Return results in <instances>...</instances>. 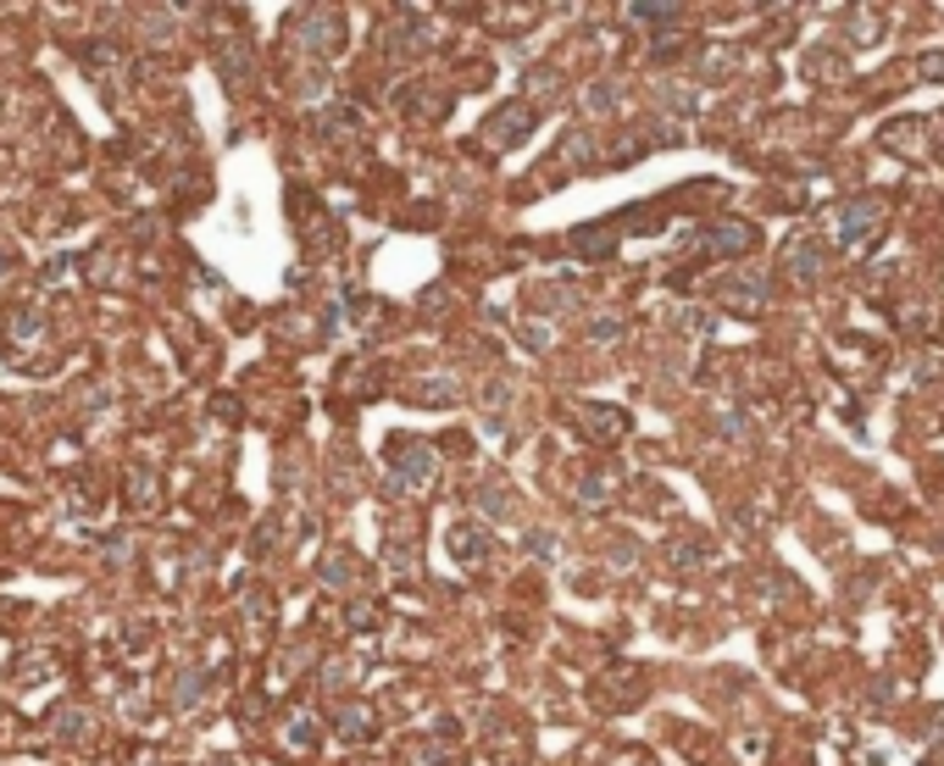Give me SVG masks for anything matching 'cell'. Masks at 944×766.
Returning a JSON list of instances; mask_svg holds the SVG:
<instances>
[{"instance_id": "14", "label": "cell", "mask_w": 944, "mask_h": 766, "mask_svg": "<svg viewBox=\"0 0 944 766\" xmlns=\"http://www.w3.org/2000/svg\"><path fill=\"white\" fill-rule=\"evenodd\" d=\"M429 44V34H422V23L411 17V23H395V34H390V51H422Z\"/></svg>"}, {"instance_id": "13", "label": "cell", "mask_w": 944, "mask_h": 766, "mask_svg": "<svg viewBox=\"0 0 944 766\" xmlns=\"http://www.w3.org/2000/svg\"><path fill=\"white\" fill-rule=\"evenodd\" d=\"M340 739H350V744L372 739V711H367V705H345V711H340Z\"/></svg>"}, {"instance_id": "16", "label": "cell", "mask_w": 944, "mask_h": 766, "mask_svg": "<svg viewBox=\"0 0 944 766\" xmlns=\"http://www.w3.org/2000/svg\"><path fill=\"white\" fill-rule=\"evenodd\" d=\"M195 700H201V673L189 666V673H178V694H173V705H178V711H189Z\"/></svg>"}, {"instance_id": "20", "label": "cell", "mask_w": 944, "mask_h": 766, "mask_svg": "<svg viewBox=\"0 0 944 766\" xmlns=\"http://www.w3.org/2000/svg\"><path fill=\"white\" fill-rule=\"evenodd\" d=\"M556 84H561V78H556L550 67H534V73H528V89H534V94H556Z\"/></svg>"}, {"instance_id": "18", "label": "cell", "mask_w": 944, "mask_h": 766, "mask_svg": "<svg viewBox=\"0 0 944 766\" xmlns=\"http://www.w3.org/2000/svg\"><path fill=\"white\" fill-rule=\"evenodd\" d=\"M628 17H634V23H678L673 7H628Z\"/></svg>"}, {"instance_id": "3", "label": "cell", "mask_w": 944, "mask_h": 766, "mask_svg": "<svg viewBox=\"0 0 944 766\" xmlns=\"http://www.w3.org/2000/svg\"><path fill=\"white\" fill-rule=\"evenodd\" d=\"M528 128H534V106H528V101H506V106H495V117L484 123V145L511 151L516 139H528Z\"/></svg>"}, {"instance_id": "7", "label": "cell", "mask_w": 944, "mask_h": 766, "mask_svg": "<svg viewBox=\"0 0 944 766\" xmlns=\"http://www.w3.org/2000/svg\"><path fill=\"white\" fill-rule=\"evenodd\" d=\"M783 267H789V278H800V283H817L822 267H828V251L817 245V239H794V245L783 251Z\"/></svg>"}, {"instance_id": "15", "label": "cell", "mask_w": 944, "mask_h": 766, "mask_svg": "<svg viewBox=\"0 0 944 766\" xmlns=\"http://www.w3.org/2000/svg\"><path fill=\"white\" fill-rule=\"evenodd\" d=\"M84 728H89V716H84L78 705H62V711L51 716V733H62V739H78Z\"/></svg>"}, {"instance_id": "17", "label": "cell", "mask_w": 944, "mask_h": 766, "mask_svg": "<svg viewBox=\"0 0 944 766\" xmlns=\"http://www.w3.org/2000/svg\"><path fill=\"white\" fill-rule=\"evenodd\" d=\"M850 23H856V28H850V39H856V44H867V39H878V34H883V17H878V12H872V17H867V12H856Z\"/></svg>"}, {"instance_id": "10", "label": "cell", "mask_w": 944, "mask_h": 766, "mask_svg": "<svg viewBox=\"0 0 944 766\" xmlns=\"http://www.w3.org/2000/svg\"><path fill=\"white\" fill-rule=\"evenodd\" d=\"M128 500H133L139 511H156V506H162V484H156L151 467H133V472H128Z\"/></svg>"}, {"instance_id": "5", "label": "cell", "mask_w": 944, "mask_h": 766, "mask_svg": "<svg viewBox=\"0 0 944 766\" xmlns=\"http://www.w3.org/2000/svg\"><path fill=\"white\" fill-rule=\"evenodd\" d=\"M878 222H883V206H878V201H844V206H839V239H844L850 251L867 245V233H872Z\"/></svg>"}, {"instance_id": "12", "label": "cell", "mask_w": 944, "mask_h": 766, "mask_svg": "<svg viewBox=\"0 0 944 766\" xmlns=\"http://www.w3.org/2000/svg\"><path fill=\"white\" fill-rule=\"evenodd\" d=\"M283 744H290V750H311L317 744V716L311 711H295L290 723H283Z\"/></svg>"}, {"instance_id": "4", "label": "cell", "mask_w": 944, "mask_h": 766, "mask_svg": "<svg viewBox=\"0 0 944 766\" xmlns=\"http://www.w3.org/2000/svg\"><path fill=\"white\" fill-rule=\"evenodd\" d=\"M700 245L712 251V256H750V251H755V228L739 222V217L705 222V228H700Z\"/></svg>"}, {"instance_id": "22", "label": "cell", "mask_w": 944, "mask_h": 766, "mask_svg": "<svg viewBox=\"0 0 944 766\" xmlns=\"http://www.w3.org/2000/svg\"><path fill=\"white\" fill-rule=\"evenodd\" d=\"M0 278H7V256H0Z\"/></svg>"}, {"instance_id": "6", "label": "cell", "mask_w": 944, "mask_h": 766, "mask_svg": "<svg viewBox=\"0 0 944 766\" xmlns=\"http://www.w3.org/2000/svg\"><path fill=\"white\" fill-rule=\"evenodd\" d=\"M717 295H723V306H733V311H762V306H767V278L733 272V278L717 283Z\"/></svg>"}, {"instance_id": "19", "label": "cell", "mask_w": 944, "mask_h": 766, "mask_svg": "<svg viewBox=\"0 0 944 766\" xmlns=\"http://www.w3.org/2000/svg\"><path fill=\"white\" fill-rule=\"evenodd\" d=\"M345 561H350V556H328V561H322V584H345V578H350Z\"/></svg>"}, {"instance_id": "8", "label": "cell", "mask_w": 944, "mask_h": 766, "mask_svg": "<svg viewBox=\"0 0 944 766\" xmlns=\"http://www.w3.org/2000/svg\"><path fill=\"white\" fill-rule=\"evenodd\" d=\"M295 23H301L295 39L311 44V51H334V44H340V17H328V12H301Z\"/></svg>"}, {"instance_id": "1", "label": "cell", "mask_w": 944, "mask_h": 766, "mask_svg": "<svg viewBox=\"0 0 944 766\" xmlns=\"http://www.w3.org/2000/svg\"><path fill=\"white\" fill-rule=\"evenodd\" d=\"M390 467H395L390 489H406V495H417V489H422V484H429V477H434L439 456H434V445H422V439H395V445H390Z\"/></svg>"}, {"instance_id": "2", "label": "cell", "mask_w": 944, "mask_h": 766, "mask_svg": "<svg viewBox=\"0 0 944 766\" xmlns=\"http://www.w3.org/2000/svg\"><path fill=\"white\" fill-rule=\"evenodd\" d=\"M34 345H44V322H39V311L12 306L7 317H0V356L17 361V367H28V350H34Z\"/></svg>"}, {"instance_id": "21", "label": "cell", "mask_w": 944, "mask_h": 766, "mask_svg": "<svg viewBox=\"0 0 944 766\" xmlns=\"http://www.w3.org/2000/svg\"><path fill=\"white\" fill-rule=\"evenodd\" d=\"M479 506L484 511H511V495L506 489H479Z\"/></svg>"}, {"instance_id": "11", "label": "cell", "mask_w": 944, "mask_h": 766, "mask_svg": "<svg viewBox=\"0 0 944 766\" xmlns=\"http://www.w3.org/2000/svg\"><path fill=\"white\" fill-rule=\"evenodd\" d=\"M584 422H589V439H617L623 427H628V417L623 411H611V406H584Z\"/></svg>"}, {"instance_id": "9", "label": "cell", "mask_w": 944, "mask_h": 766, "mask_svg": "<svg viewBox=\"0 0 944 766\" xmlns=\"http://www.w3.org/2000/svg\"><path fill=\"white\" fill-rule=\"evenodd\" d=\"M450 556H456L461 566H484V561H489V539H484V528H472V522L450 528Z\"/></svg>"}]
</instances>
